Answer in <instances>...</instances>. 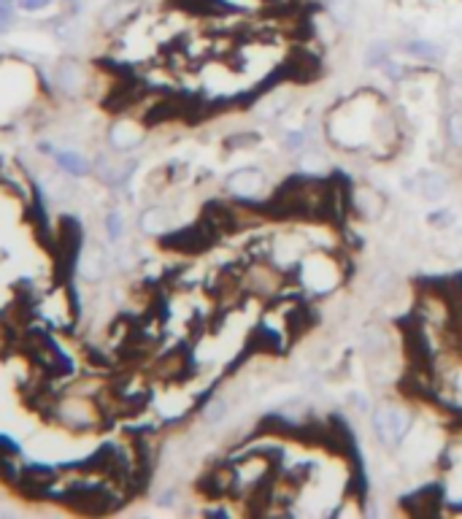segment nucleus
I'll return each instance as SVG.
<instances>
[{
  "mask_svg": "<svg viewBox=\"0 0 462 519\" xmlns=\"http://www.w3.org/2000/svg\"><path fill=\"white\" fill-rule=\"evenodd\" d=\"M343 279L338 268V260L330 257V255H303L300 260V281L306 284V290L316 292V295H324V292L336 290L338 281Z\"/></svg>",
  "mask_w": 462,
  "mask_h": 519,
  "instance_id": "obj_1",
  "label": "nucleus"
},
{
  "mask_svg": "<svg viewBox=\"0 0 462 519\" xmlns=\"http://www.w3.org/2000/svg\"><path fill=\"white\" fill-rule=\"evenodd\" d=\"M370 428H373V436L379 443L401 446L414 428V416H411V412L398 409V406H381L370 416Z\"/></svg>",
  "mask_w": 462,
  "mask_h": 519,
  "instance_id": "obj_2",
  "label": "nucleus"
},
{
  "mask_svg": "<svg viewBox=\"0 0 462 519\" xmlns=\"http://www.w3.org/2000/svg\"><path fill=\"white\" fill-rule=\"evenodd\" d=\"M214 238L216 233L203 222V225H192V228L173 233L168 241H165V246L176 249V252H184V255H198V252H203V249H208V246L214 244Z\"/></svg>",
  "mask_w": 462,
  "mask_h": 519,
  "instance_id": "obj_3",
  "label": "nucleus"
},
{
  "mask_svg": "<svg viewBox=\"0 0 462 519\" xmlns=\"http://www.w3.org/2000/svg\"><path fill=\"white\" fill-rule=\"evenodd\" d=\"M78 249H81V225L73 216H62L60 228H57V252H60L57 262L65 265V274L71 271L73 260L78 257Z\"/></svg>",
  "mask_w": 462,
  "mask_h": 519,
  "instance_id": "obj_4",
  "label": "nucleus"
},
{
  "mask_svg": "<svg viewBox=\"0 0 462 519\" xmlns=\"http://www.w3.org/2000/svg\"><path fill=\"white\" fill-rule=\"evenodd\" d=\"M265 184H268V179L260 168H241L225 179L227 192L238 195V198H257L265 189Z\"/></svg>",
  "mask_w": 462,
  "mask_h": 519,
  "instance_id": "obj_5",
  "label": "nucleus"
},
{
  "mask_svg": "<svg viewBox=\"0 0 462 519\" xmlns=\"http://www.w3.org/2000/svg\"><path fill=\"white\" fill-rule=\"evenodd\" d=\"M416 187L425 200H441L449 195V179L441 170H422L416 176Z\"/></svg>",
  "mask_w": 462,
  "mask_h": 519,
  "instance_id": "obj_6",
  "label": "nucleus"
},
{
  "mask_svg": "<svg viewBox=\"0 0 462 519\" xmlns=\"http://www.w3.org/2000/svg\"><path fill=\"white\" fill-rule=\"evenodd\" d=\"M352 209L362 219H376V216L384 211V198L376 195V192H370V189H360L355 195V200H352Z\"/></svg>",
  "mask_w": 462,
  "mask_h": 519,
  "instance_id": "obj_7",
  "label": "nucleus"
},
{
  "mask_svg": "<svg viewBox=\"0 0 462 519\" xmlns=\"http://www.w3.org/2000/svg\"><path fill=\"white\" fill-rule=\"evenodd\" d=\"M403 52L411 54V57H416V60H425V62H435L444 57V46L432 44V41H422V38L405 41V44H403Z\"/></svg>",
  "mask_w": 462,
  "mask_h": 519,
  "instance_id": "obj_8",
  "label": "nucleus"
},
{
  "mask_svg": "<svg viewBox=\"0 0 462 519\" xmlns=\"http://www.w3.org/2000/svg\"><path fill=\"white\" fill-rule=\"evenodd\" d=\"M287 106H290V92L287 90H276L271 92V95H265L262 98V103L257 108V114H260L262 119H276L278 114H284L287 111Z\"/></svg>",
  "mask_w": 462,
  "mask_h": 519,
  "instance_id": "obj_9",
  "label": "nucleus"
},
{
  "mask_svg": "<svg viewBox=\"0 0 462 519\" xmlns=\"http://www.w3.org/2000/svg\"><path fill=\"white\" fill-rule=\"evenodd\" d=\"M141 230L146 233V235H162L165 230H168V211L165 209H160V206H154V209H146L143 216H141Z\"/></svg>",
  "mask_w": 462,
  "mask_h": 519,
  "instance_id": "obj_10",
  "label": "nucleus"
},
{
  "mask_svg": "<svg viewBox=\"0 0 462 519\" xmlns=\"http://www.w3.org/2000/svg\"><path fill=\"white\" fill-rule=\"evenodd\" d=\"M324 8L338 28H349L355 22V0H327Z\"/></svg>",
  "mask_w": 462,
  "mask_h": 519,
  "instance_id": "obj_11",
  "label": "nucleus"
},
{
  "mask_svg": "<svg viewBox=\"0 0 462 519\" xmlns=\"http://www.w3.org/2000/svg\"><path fill=\"white\" fill-rule=\"evenodd\" d=\"M362 346H365V351L373 354V357H381V354L389 351V333H386L384 327L373 325V327L365 330V336H362Z\"/></svg>",
  "mask_w": 462,
  "mask_h": 519,
  "instance_id": "obj_12",
  "label": "nucleus"
},
{
  "mask_svg": "<svg viewBox=\"0 0 462 519\" xmlns=\"http://www.w3.org/2000/svg\"><path fill=\"white\" fill-rule=\"evenodd\" d=\"M230 412V403H227V397H214L206 409H203V422L206 425H219L225 416Z\"/></svg>",
  "mask_w": 462,
  "mask_h": 519,
  "instance_id": "obj_13",
  "label": "nucleus"
},
{
  "mask_svg": "<svg viewBox=\"0 0 462 519\" xmlns=\"http://www.w3.org/2000/svg\"><path fill=\"white\" fill-rule=\"evenodd\" d=\"M446 141L449 146L462 149V108H454L446 117Z\"/></svg>",
  "mask_w": 462,
  "mask_h": 519,
  "instance_id": "obj_14",
  "label": "nucleus"
},
{
  "mask_svg": "<svg viewBox=\"0 0 462 519\" xmlns=\"http://www.w3.org/2000/svg\"><path fill=\"white\" fill-rule=\"evenodd\" d=\"M54 157H57V163H60L62 168L68 170L71 176H84V173H87V168H90V165H87V163H84V160H81L78 154L57 152Z\"/></svg>",
  "mask_w": 462,
  "mask_h": 519,
  "instance_id": "obj_15",
  "label": "nucleus"
},
{
  "mask_svg": "<svg viewBox=\"0 0 462 519\" xmlns=\"http://www.w3.org/2000/svg\"><path fill=\"white\" fill-rule=\"evenodd\" d=\"M111 141H114L117 149H130L141 141V133H133V127H117L111 133Z\"/></svg>",
  "mask_w": 462,
  "mask_h": 519,
  "instance_id": "obj_16",
  "label": "nucleus"
},
{
  "mask_svg": "<svg viewBox=\"0 0 462 519\" xmlns=\"http://www.w3.org/2000/svg\"><path fill=\"white\" fill-rule=\"evenodd\" d=\"M389 57V46L384 41H376V44L368 46V52H365V65H384V60Z\"/></svg>",
  "mask_w": 462,
  "mask_h": 519,
  "instance_id": "obj_17",
  "label": "nucleus"
},
{
  "mask_svg": "<svg viewBox=\"0 0 462 519\" xmlns=\"http://www.w3.org/2000/svg\"><path fill=\"white\" fill-rule=\"evenodd\" d=\"M381 68H384V74H386V78H389V81H401V78H405V74H408L403 62H395V60H389V57L384 60V65H381Z\"/></svg>",
  "mask_w": 462,
  "mask_h": 519,
  "instance_id": "obj_18",
  "label": "nucleus"
},
{
  "mask_svg": "<svg viewBox=\"0 0 462 519\" xmlns=\"http://www.w3.org/2000/svg\"><path fill=\"white\" fill-rule=\"evenodd\" d=\"M427 222L435 225V228H449V225H454V211H449V209L432 211V214L427 216Z\"/></svg>",
  "mask_w": 462,
  "mask_h": 519,
  "instance_id": "obj_19",
  "label": "nucleus"
},
{
  "mask_svg": "<svg viewBox=\"0 0 462 519\" xmlns=\"http://www.w3.org/2000/svg\"><path fill=\"white\" fill-rule=\"evenodd\" d=\"M106 228H108V235H111V241H117V238L122 235V216H119V214H108Z\"/></svg>",
  "mask_w": 462,
  "mask_h": 519,
  "instance_id": "obj_20",
  "label": "nucleus"
},
{
  "mask_svg": "<svg viewBox=\"0 0 462 519\" xmlns=\"http://www.w3.org/2000/svg\"><path fill=\"white\" fill-rule=\"evenodd\" d=\"M19 6H22V8H28V11H32V8L47 6V0H19Z\"/></svg>",
  "mask_w": 462,
  "mask_h": 519,
  "instance_id": "obj_21",
  "label": "nucleus"
}]
</instances>
